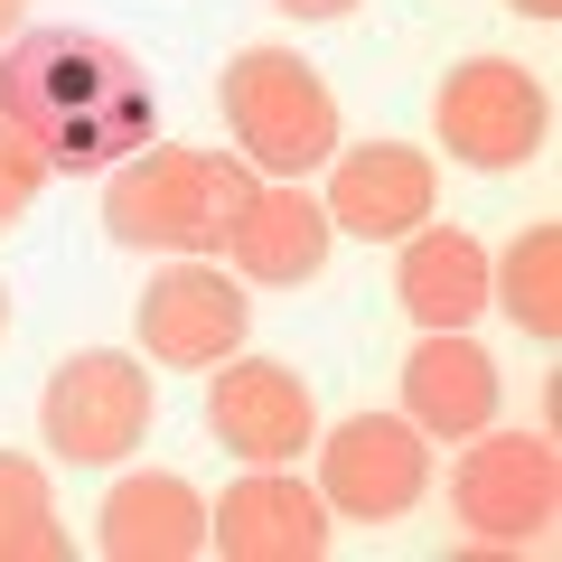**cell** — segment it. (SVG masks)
<instances>
[{
    "instance_id": "obj_16",
    "label": "cell",
    "mask_w": 562,
    "mask_h": 562,
    "mask_svg": "<svg viewBox=\"0 0 562 562\" xmlns=\"http://www.w3.org/2000/svg\"><path fill=\"white\" fill-rule=\"evenodd\" d=\"M487 301L525 328L535 347L562 338V225H525L506 262H487Z\"/></svg>"
},
{
    "instance_id": "obj_5",
    "label": "cell",
    "mask_w": 562,
    "mask_h": 562,
    "mask_svg": "<svg viewBox=\"0 0 562 562\" xmlns=\"http://www.w3.org/2000/svg\"><path fill=\"white\" fill-rule=\"evenodd\" d=\"M450 506H460L469 543H487V553H525V543H543L553 516H562L553 431H469L460 479H450Z\"/></svg>"
},
{
    "instance_id": "obj_6",
    "label": "cell",
    "mask_w": 562,
    "mask_h": 562,
    "mask_svg": "<svg viewBox=\"0 0 562 562\" xmlns=\"http://www.w3.org/2000/svg\"><path fill=\"white\" fill-rule=\"evenodd\" d=\"M431 132L469 169H525L543 150V132H553V94L516 57H460L441 76V94H431Z\"/></svg>"
},
{
    "instance_id": "obj_22",
    "label": "cell",
    "mask_w": 562,
    "mask_h": 562,
    "mask_svg": "<svg viewBox=\"0 0 562 562\" xmlns=\"http://www.w3.org/2000/svg\"><path fill=\"white\" fill-rule=\"evenodd\" d=\"M0 338H10V281H0Z\"/></svg>"
},
{
    "instance_id": "obj_18",
    "label": "cell",
    "mask_w": 562,
    "mask_h": 562,
    "mask_svg": "<svg viewBox=\"0 0 562 562\" xmlns=\"http://www.w3.org/2000/svg\"><path fill=\"white\" fill-rule=\"evenodd\" d=\"M38 188H47V160L29 150L20 132H10V122H0V235H10V225L38 206Z\"/></svg>"
},
{
    "instance_id": "obj_13",
    "label": "cell",
    "mask_w": 562,
    "mask_h": 562,
    "mask_svg": "<svg viewBox=\"0 0 562 562\" xmlns=\"http://www.w3.org/2000/svg\"><path fill=\"white\" fill-rule=\"evenodd\" d=\"M94 543L113 562H198L206 553V497L188 479H169V469H140V479H122L103 497Z\"/></svg>"
},
{
    "instance_id": "obj_9",
    "label": "cell",
    "mask_w": 562,
    "mask_h": 562,
    "mask_svg": "<svg viewBox=\"0 0 562 562\" xmlns=\"http://www.w3.org/2000/svg\"><path fill=\"white\" fill-rule=\"evenodd\" d=\"M328 543H338L328 497L281 479V469H254L206 506V553H225V562H319Z\"/></svg>"
},
{
    "instance_id": "obj_3",
    "label": "cell",
    "mask_w": 562,
    "mask_h": 562,
    "mask_svg": "<svg viewBox=\"0 0 562 562\" xmlns=\"http://www.w3.org/2000/svg\"><path fill=\"white\" fill-rule=\"evenodd\" d=\"M225 132L262 179H310L338 160V94L319 85V66L301 47H244L216 76Z\"/></svg>"
},
{
    "instance_id": "obj_12",
    "label": "cell",
    "mask_w": 562,
    "mask_h": 562,
    "mask_svg": "<svg viewBox=\"0 0 562 562\" xmlns=\"http://www.w3.org/2000/svg\"><path fill=\"white\" fill-rule=\"evenodd\" d=\"M497 357L469 347V328H422V347L403 357V422L431 441H469L497 422Z\"/></svg>"
},
{
    "instance_id": "obj_2",
    "label": "cell",
    "mask_w": 562,
    "mask_h": 562,
    "mask_svg": "<svg viewBox=\"0 0 562 562\" xmlns=\"http://www.w3.org/2000/svg\"><path fill=\"white\" fill-rule=\"evenodd\" d=\"M262 169L235 150H179L150 140L103 179V235L113 244H169V254H225L235 216L254 206Z\"/></svg>"
},
{
    "instance_id": "obj_21",
    "label": "cell",
    "mask_w": 562,
    "mask_h": 562,
    "mask_svg": "<svg viewBox=\"0 0 562 562\" xmlns=\"http://www.w3.org/2000/svg\"><path fill=\"white\" fill-rule=\"evenodd\" d=\"M516 10L525 20H562V0H516Z\"/></svg>"
},
{
    "instance_id": "obj_10",
    "label": "cell",
    "mask_w": 562,
    "mask_h": 562,
    "mask_svg": "<svg viewBox=\"0 0 562 562\" xmlns=\"http://www.w3.org/2000/svg\"><path fill=\"white\" fill-rule=\"evenodd\" d=\"M431 160L403 150V140H357L328 160V225L338 235H366V244H403L413 225H431Z\"/></svg>"
},
{
    "instance_id": "obj_17",
    "label": "cell",
    "mask_w": 562,
    "mask_h": 562,
    "mask_svg": "<svg viewBox=\"0 0 562 562\" xmlns=\"http://www.w3.org/2000/svg\"><path fill=\"white\" fill-rule=\"evenodd\" d=\"M0 562H66V525L47 497V469L0 450Z\"/></svg>"
},
{
    "instance_id": "obj_14",
    "label": "cell",
    "mask_w": 562,
    "mask_h": 562,
    "mask_svg": "<svg viewBox=\"0 0 562 562\" xmlns=\"http://www.w3.org/2000/svg\"><path fill=\"white\" fill-rule=\"evenodd\" d=\"M328 244H338L328 206L301 198V179H281V188H254V206L235 216L225 254H235V272L272 281V291H291V281H310V272L328 262Z\"/></svg>"
},
{
    "instance_id": "obj_7",
    "label": "cell",
    "mask_w": 562,
    "mask_h": 562,
    "mask_svg": "<svg viewBox=\"0 0 562 562\" xmlns=\"http://www.w3.org/2000/svg\"><path fill=\"white\" fill-rule=\"evenodd\" d=\"M422 487H431V431H413L403 413H357L328 431L319 450V497L328 516L347 525H394L422 506Z\"/></svg>"
},
{
    "instance_id": "obj_4",
    "label": "cell",
    "mask_w": 562,
    "mask_h": 562,
    "mask_svg": "<svg viewBox=\"0 0 562 562\" xmlns=\"http://www.w3.org/2000/svg\"><path fill=\"white\" fill-rule=\"evenodd\" d=\"M150 422H160V384H150V366L122 357V347H85V357H66L57 375H47V394H38L47 450L76 460V469L132 460V450L150 441Z\"/></svg>"
},
{
    "instance_id": "obj_19",
    "label": "cell",
    "mask_w": 562,
    "mask_h": 562,
    "mask_svg": "<svg viewBox=\"0 0 562 562\" xmlns=\"http://www.w3.org/2000/svg\"><path fill=\"white\" fill-rule=\"evenodd\" d=\"M272 10H291V20H347L357 0H272Z\"/></svg>"
},
{
    "instance_id": "obj_15",
    "label": "cell",
    "mask_w": 562,
    "mask_h": 562,
    "mask_svg": "<svg viewBox=\"0 0 562 562\" xmlns=\"http://www.w3.org/2000/svg\"><path fill=\"white\" fill-rule=\"evenodd\" d=\"M394 301L422 328H469L487 310V244L469 225H413L394 262Z\"/></svg>"
},
{
    "instance_id": "obj_8",
    "label": "cell",
    "mask_w": 562,
    "mask_h": 562,
    "mask_svg": "<svg viewBox=\"0 0 562 562\" xmlns=\"http://www.w3.org/2000/svg\"><path fill=\"white\" fill-rule=\"evenodd\" d=\"M206 431L235 460L281 469L319 441V403H310V384L281 357H225V375H206Z\"/></svg>"
},
{
    "instance_id": "obj_11",
    "label": "cell",
    "mask_w": 562,
    "mask_h": 562,
    "mask_svg": "<svg viewBox=\"0 0 562 562\" xmlns=\"http://www.w3.org/2000/svg\"><path fill=\"white\" fill-rule=\"evenodd\" d=\"M244 291L216 272V262H179L140 291V347L160 366H225L244 347Z\"/></svg>"
},
{
    "instance_id": "obj_20",
    "label": "cell",
    "mask_w": 562,
    "mask_h": 562,
    "mask_svg": "<svg viewBox=\"0 0 562 562\" xmlns=\"http://www.w3.org/2000/svg\"><path fill=\"white\" fill-rule=\"evenodd\" d=\"M29 29V0H0V38H20Z\"/></svg>"
},
{
    "instance_id": "obj_1",
    "label": "cell",
    "mask_w": 562,
    "mask_h": 562,
    "mask_svg": "<svg viewBox=\"0 0 562 562\" xmlns=\"http://www.w3.org/2000/svg\"><path fill=\"white\" fill-rule=\"evenodd\" d=\"M150 76L103 29H20L0 57V122L47 169H122L150 150Z\"/></svg>"
}]
</instances>
